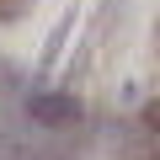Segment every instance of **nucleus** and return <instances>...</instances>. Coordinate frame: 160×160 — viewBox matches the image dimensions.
I'll list each match as a JSON object with an SVG mask.
<instances>
[{
	"label": "nucleus",
	"mask_w": 160,
	"mask_h": 160,
	"mask_svg": "<svg viewBox=\"0 0 160 160\" xmlns=\"http://www.w3.org/2000/svg\"><path fill=\"white\" fill-rule=\"evenodd\" d=\"M32 118L38 123H75L80 107H75V96H32Z\"/></svg>",
	"instance_id": "nucleus-1"
},
{
	"label": "nucleus",
	"mask_w": 160,
	"mask_h": 160,
	"mask_svg": "<svg viewBox=\"0 0 160 160\" xmlns=\"http://www.w3.org/2000/svg\"><path fill=\"white\" fill-rule=\"evenodd\" d=\"M22 6H27V0H0V22H16V16H22Z\"/></svg>",
	"instance_id": "nucleus-2"
}]
</instances>
